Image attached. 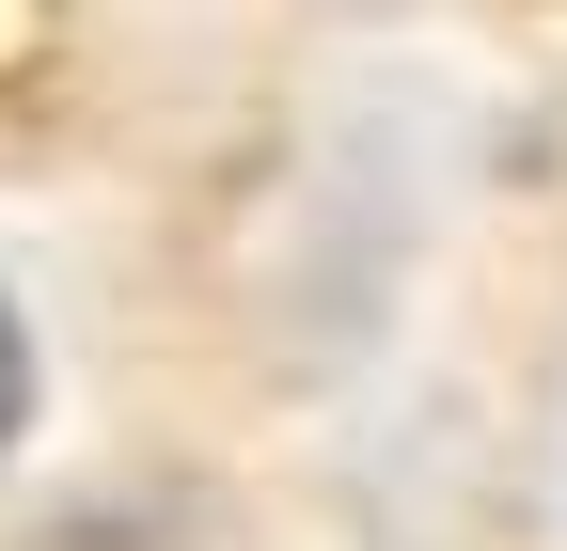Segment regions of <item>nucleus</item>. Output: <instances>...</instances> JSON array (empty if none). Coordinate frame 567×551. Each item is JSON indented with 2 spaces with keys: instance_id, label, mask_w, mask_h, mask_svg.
<instances>
[{
  "instance_id": "1",
  "label": "nucleus",
  "mask_w": 567,
  "mask_h": 551,
  "mask_svg": "<svg viewBox=\"0 0 567 551\" xmlns=\"http://www.w3.org/2000/svg\"><path fill=\"white\" fill-rule=\"evenodd\" d=\"M17 426H32V331H17V300H0V457H17Z\"/></svg>"
}]
</instances>
